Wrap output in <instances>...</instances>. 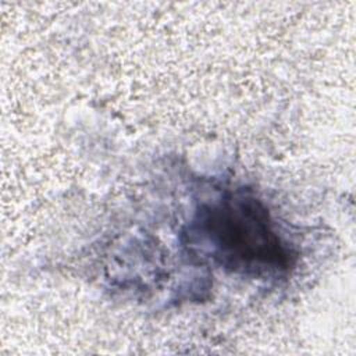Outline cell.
I'll list each match as a JSON object with an SVG mask.
<instances>
[{"label":"cell","mask_w":356,"mask_h":356,"mask_svg":"<svg viewBox=\"0 0 356 356\" xmlns=\"http://www.w3.org/2000/svg\"><path fill=\"white\" fill-rule=\"evenodd\" d=\"M189 231L220 266L235 273L270 277L295 263L266 204L243 189L202 204Z\"/></svg>","instance_id":"obj_1"}]
</instances>
